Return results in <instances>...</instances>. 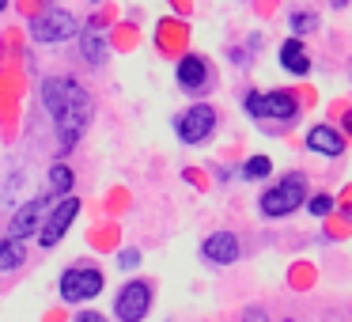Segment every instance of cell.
Instances as JSON below:
<instances>
[{
	"label": "cell",
	"instance_id": "6da1fadb",
	"mask_svg": "<svg viewBox=\"0 0 352 322\" xmlns=\"http://www.w3.org/2000/svg\"><path fill=\"white\" fill-rule=\"evenodd\" d=\"M42 103H46L50 118L57 125V144L61 152L80 144L84 129L91 125V95L69 76H54L42 84Z\"/></svg>",
	"mask_w": 352,
	"mask_h": 322
},
{
	"label": "cell",
	"instance_id": "7a4b0ae2",
	"mask_svg": "<svg viewBox=\"0 0 352 322\" xmlns=\"http://www.w3.org/2000/svg\"><path fill=\"white\" fill-rule=\"evenodd\" d=\"M303 201H307V175L303 171H292V175H284L276 186H269V190L261 193L258 208H261V216H269V220H280V216L296 213Z\"/></svg>",
	"mask_w": 352,
	"mask_h": 322
},
{
	"label": "cell",
	"instance_id": "3957f363",
	"mask_svg": "<svg viewBox=\"0 0 352 322\" xmlns=\"http://www.w3.org/2000/svg\"><path fill=\"white\" fill-rule=\"evenodd\" d=\"M250 118H273V122H296L299 103L292 92H246L243 99Z\"/></svg>",
	"mask_w": 352,
	"mask_h": 322
},
{
	"label": "cell",
	"instance_id": "277c9868",
	"mask_svg": "<svg viewBox=\"0 0 352 322\" xmlns=\"http://www.w3.org/2000/svg\"><path fill=\"white\" fill-rule=\"evenodd\" d=\"M216 122H220V114H216V107H208V103L186 107L182 114H178V122H175L178 140H182V144H205V140L216 133Z\"/></svg>",
	"mask_w": 352,
	"mask_h": 322
},
{
	"label": "cell",
	"instance_id": "5b68a950",
	"mask_svg": "<svg viewBox=\"0 0 352 322\" xmlns=\"http://www.w3.org/2000/svg\"><path fill=\"white\" fill-rule=\"evenodd\" d=\"M107 284L102 269L95 266H72L61 273V299L65 303H84V299H95Z\"/></svg>",
	"mask_w": 352,
	"mask_h": 322
},
{
	"label": "cell",
	"instance_id": "8992f818",
	"mask_svg": "<svg viewBox=\"0 0 352 322\" xmlns=\"http://www.w3.org/2000/svg\"><path fill=\"white\" fill-rule=\"evenodd\" d=\"M80 31V19L69 8H46L38 19H31V39L34 42H65Z\"/></svg>",
	"mask_w": 352,
	"mask_h": 322
},
{
	"label": "cell",
	"instance_id": "52a82bcc",
	"mask_svg": "<svg viewBox=\"0 0 352 322\" xmlns=\"http://www.w3.org/2000/svg\"><path fill=\"white\" fill-rule=\"evenodd\" d=\"M152 311V284L148 281H129L114 299V314L118 322H144Z\"/></svg>",
	"mask_w": 352,
	"mask_h": 322
},
{
	"label": "cell",
	"instance_id": "ba28073f",
	"mask_svg": "<svg viewBox=\"0 0 352 322\" xmlns=\"http://www.w3.org/2000/svg\"><path fill=\"white\" fill-rule=\"evenodd\" d=\"M80 216V197H72V193H65L61 201L54 205V213L42 220V228H38V243L42 246H57L65 235H69V228H72V220Z\"/></svg>",
	"mask_w": 352,
	"mask_h": 322
},
{
	"label": "cell",
	"instance_id": "9c48e42d",
	"mask_svg": "<svg viewBox=\"0 0 352 322\" xmlns=\"http://www.w3.org/2000/svg\"><path fill=\"white\" fill-rule=\"evenodd\" d=\"M46 208H50V193H42V197H31L19 205V213L12 216V235L16 239H31L34 231L42 228V220H46Z\"/></svg>",
	"mask_w": 352,
	"mask_h": 322
},
{
	"label": "cell",
	"instance_id": "30bf717a",
	"mask_svg": "<svg viewBox=\"0 0 352 322\" xmlns=\"http://www.w3.org/2000/svg\"><path fill=\"white\" fill-rule=\"evenodd\" d=\"M239 254H243V246H239V239L231 235V231H212V235L201 243V258H205L208 266H235Z\"/></svg>",
	"mask_w": 352,
	"mask_h": 322
},
{
	"label": "cell",
	"instance_id": "8fae6325",
	"mask_svg": "<svg viewBox=\"0 0 352 322\" xmlns=\"http://www.w3.org/2000/svg\"><path fill=\"white\" fill-rule=\"evenodd\" d=\"M178 87L182 92H205L208 87V61L201 54H186L178 61Z\"/></svg>",
	"mask_w": 352,
	"mask_h": 322
},
{
	"label": "cell",
	"instance_id": "7c38bea8",
	"mask_svg": "<svg viewBox=\"0 0 352 322\" xmlns=\"http://www.w3.org/2000/svg\"><path fill=\"white\" fill-rule=\"evenodd\" d=\"M307 148H311L314 155H329V160H337V155H344V137L333 129V125H311V133H307Z\"/></svg>",
	"mask_w": 352,
	"mask_h": 322
},
{
	"label": "cell",
	"instance_id": "4fadbf2b",
	"mask_svg": "<svg viewBox=\"0 0 352 322\" xmlns=\"http://www.w3.org/2000/svg\"><path fill=\"white\" fill-rule=\"evenodd\" d=\"M276 57H280V69H284V72H292V76H307V72H311V57H307V46L296 39V34H292V39L284 42Z\"/></svg>",
	"mask_w": 352,
	"mask_h": 322
},
{
	"label": "cell",
	"instance_id": "5bb4252c",
	"mask_svg": "<svg viewBox=\"0 0 352 322\" xmlns=\"http://www.w3.org/2000/svg\"><path fill=\"white\" fill-rule=\"evenodd\" d=\"M27 261V246L23 239L8 235V239H0V273H12V269H19Z\"/></svg>",
	"mask_w": 352,
	"mask_h": 322
},
{
	"label": "cell",
	"instance_id": "9a60e30c",
	"mask_svg": "<svg viewBox=\"0 0 352 322\" xmlns=\"http://www.w3.org/2000/svg\"><path fill=\"white\" fill-rule=\"evenodd\" d=\"M50 197H65V193H72V171L65 167V163H54L50 167Z\"/></svg>",
	"mask_w": 352,
	"mask_h": 322
},
{
	"label": "cell",
	"instance_id": "2e32d148",
	"mask_svg": "<svg viewBox=\"0 0 352 322\" xmlns=\"http://www.w3.org/2000/svg\"><path fill=\"white\" fill-rule=\"evenodd\" d=\"M80 46H84V61L87 65H102V61H107V42H102V34L87 31L84 39H80Z\"/></svg>",
	"mask_w": 352,
	"mask_h": 322
},
{
	"label": "cell",
	"instance_id": "e0dca14e",
	"mask_svg": "<svg viewBox=\"0 0 352 322\" xmlns=\"http://www.w3.org/2000/svg\"><path fill=\"white\" fill-rule=\"evenodd\" d=\"M288 27H292V34H296V39H299V34H311V31H318V27H322V19H318V12H292V16H288Z\"/></svg>",
	"mask_w": 352,
	"mask_h": 322
},
{
	"label": "cell",
	"instance_id": "ac0fdd59",
	"mask_svg": "<svg viewBox=\"0 0 352 322\" xmlns=\"http://www.w3.org/2000/svg\"><path fill=\"white\" fill-rule=\"evenodd\" d=\"M269 175H273V160H269V155H250V160H246V167H243L246 182H261V178H269Z\"/></svg>",
	"mask_w": 352,
	"mask_h": 322
},
{
	"label": "cell",
	"instance_id": "d6986e66",
	"mask_svg": "<svg viewBox=\"0 0 352 322\" xmlns=\"http://www.w3.org/2000/svg\"><path fill=\"white\" fill-rule=\"evenodd\" d=\"M307 213L311 216H329L333 213V197H329V193H314V197H307Z\"/></svg>",
	"mask_w": 352,
	"mask_h": 322
},
{
	"label": "cell",
	"instance_id": "ffe728a7",
	"mask_svg": "<svg viewBox=\"0 0 352 322\" xmlns=\"http://www.w3.org/2000/svg\"><path fill=\"white\" fill-rule=\"evenodd\" d=\"M118 266H122V269H137V266H140V250H137V246H125V250H118Z\"/></svg>",
	"mask_w": 352,
	"mask_h": 322
},
{
	"label": "cell",
	"instance_id": "44dd1931",
	"mask_svg": "<svg viewBox=\"0 0 352 322\" xmlns=\"http://www.w3.org/2000/svg\"><path fill=\"white\" fill-rule=\"evenodd\" d=\"M243 322H269V314L261 311V307H246V311H243Z\"/></svg>",
	"mask_w": 352,
	"mask_h": 322
},
{
	"label": "cell",
	"instance_id": "7402d4cb",
	"mask_svg": "<svg viewBox=\"0 0 352 322\" xmlns=\"http://www.w3.org/2000/svg\"><path fill=\"white\" fill-rule=\"evenodd\" d=\"M72 322H110V319H107V314H99V311H80Z\"/></svg>",
	"mask_w": 352,
	"mask_h": 322
},
{
	"label": "cell",
	"instance_id": "603a6c76",
	"mask_svg": "<svg viewBox=\"0 0 352 322\" xmlns=\"http://www.w3.org/2000/svg\"><path fill=\"white\" fill-rule=\"evenodd\" d=\"M329 4H333V8H349L352 0H329Z\"/></svg>",
	"mask_w": 352,
	"mask_h": 322
},
{
	"label": "cell",
	"instance_id": "cb8c5ba5",
	"mask_svg": "<svg viewBox=\"0 0 352 322\" xmlns=\"http://www.w3.org/2000/svg\"><path fill=\"white\" fill-rule=\"evenodd\" d=\"M344 129L352 133V110H349V114H344Z\"/></svg>",
	"mask_w": 352,
	"mask_h": 322
},
{
	"label": "cell",
	"instance_id": "d4e9b609",
	"mask_svg": "<svg viewBox=\"0 0 352 322\" xmlns=\"http://www.w3.org/2000/svg\"><path fill=\"white\" fill-rule=\"evenodd\" d=\"M4 8H8V0H0V12H4Z\"/></svg>",
	"mask_w": 352,
	"mask_h": 322
},
{
	"label": "cell",
	"instance_id": "484cf974",
	"mask_svg": "<svg viewBox=\"0 0 352 322\" xmlns=\"http://www.w3.org/2000/svg\"><path fill=\"white\" fill-rule=\"evenodd\" d=\"M288 322H292V319H288Z\"/></svg>",
	"mask_w": 352,
	"mask_h": 322
}]
</instances>
